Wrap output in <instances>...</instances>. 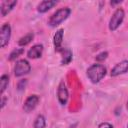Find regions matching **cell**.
<instances>
[{
	"label": "cell",
	"mask_w": 128,
	"mask_h": 128,
	"mask_svg": "<svg viewBox=\"0 0 128 128\" xmlns=\"http://www.w3.org/2000/svg\"><path fill=\"white\" fill-rule=\"evenodd\" d=\"M71 13V9L69 7H62L58 10H56L49 18L48 25L51 27H56L59 24H61L63 21H65Z\"/></svg>",
	"instance_id": "6da1fadb"
},
{
	"label": "cell",
	"mask_w": 128,
	"mask_h": 128,
	"mask_svg": "<svg viewBox=\"0 0 128 128\" xmlns=\"http://www.w3.org/2000/svg\"><path fill=\"white\" fill-rule=\"evenodd\" d=\"M106 75V68L102 64H92L87 69V77L92 83H98Z\"/></svg>",
	"instance_id": "7a4b0ae2"
},
{
	"label": "cell",
	"mask_w": 128,
	"mask_h": 128,
	"mask_svg": "<svg viewBox=\"0 0 128 128\" xmlns=\"http://www.w3.org/2000/svg\"><path fill=\"white\" fill-rule=\"evenodd\" d=\"M124 16H125L124 10L122 8H117L114 11V13L112 14L111 18H110V21H109V29L111 31H115L121 25V23L123 22Z\"/></svg>",
	"instance_id": "3957f363"
},
{
	"label": "cell",
	"mask_w": 128,
	"mask_h": 128,
	"mask_svg": "<svg viewBox=\"0 0 128 128\" xmlns=\"http://www.w3.org/2000/svg\"><path fill=\"white\" fill-rule=\"evenodd\" d=\"M30 70H31V66L29 62L26 59H20L16 62L14 66V75L16 77H20L25 74H28Z\"/></svg>",
	"instance_id": "277c9868"
},
{
	"label": "cell",
	"mask_w": 128,
	"mask_h": 128,
	"mask_svg": "<svg viewBox=\"0 0 128 128\" xmlns=\"http://www.w3.org/2000/svg\"><path fill=\"white\" fill-rule=\"evenodd\" d=\"M11 37V27L9 23H4L0 29V47L4 48L10 40Z\"/></svg>",
	"instance_id": "5b68a950"
},
{
	"label": "cell",
	"mask_w": 128,
	"mask_h": 128,
	"mask_svg": "<svg viewBox=\"0 0 128 128\" xmlns=\"http://www.w3.org/2000/svg\"><path fill=\"white\" fill-rule=\"evenodd\" d=\"M57 97H58V101L61 105H65L68 101V97H69V93H68V89L66 87V84L64 81H61L58 85L57 88Z\"/></svg>",
	"instance_id": "8992f818"
},
{
	"label": "cell",
	"mask_w": 128,
	"mask_h": 128,
	"mask_svg": "<svg viewBox=\"0 0 128 128\" xmlns=\"http://www.w3.org/2000/svg\"><path fill=\"white\" fill-rule=\"evenodd\" d=\"M39 96L33 94V95H30L24 102L23 104V110L26 112V113H29L31 112L32 110H34L36 108V106L38 105L39 103Z\"/></svg>",
	"instance_id": "52a82bcc"
},
{
	"label": "cell",
	"mask_w": 128,
	"mask_h": 128,
	"mask_svg": "<svg viewBox=\"0 0 128 128\" xmlns=\"http://www.w3.org/2000/svg\"><path fill=\"white\" fill-rule=\"evenodd\" d=\"M128 72V60H123L119 63H117L112 69H111V76L112 77H116L120 74H124Z\"/></svg>",
	"instance_id": "ba28073f"
},
{
	"label": "cell",
	"mask_w": 128,
	"mask_h": 128,
	"mask_svg": "<svg viewBox=\"0 0 128 128\" xmlns=\"http://www.w3.org/2000/svg\"><path fill=\"white\" fill-rule=\"evenodd\" d=\"M43 52V45L42 44H35L33 45L27 52V56L30 59H37L42 56Z\"/></svg>",
	"instance_id": "9c48e42d"
},
{
	"label": "cell",
	"mask_w": 128,
	"mask_h": 128,
	"mask_svg": "<svg viewBox=\"0 0 128 128\" xmlns=\"http://www.w3.org/2000/svg\"><path fill=\"white\" fill-rule=\"evenodd\" d=\"M16 5H17V1L16 0H5V1H2L1 2V6H0L1 15L3 17L6 16Z\"/></svg>",
	"instance_id": "30bf717a"
},
{
	"label": "cell",
	"mask_w": 128,
	"mask_h": 128,
	"mask_svg": "<svg viewBox=\"0 0 128 128\" xmlns=\"http://www.w3.org/2000/svg\"><path fill=\"white\" fill-rule=\"evenodd\" d=\"M63 34H64V29H58L56 31V33L54 34V37H53V44H54V47H55V51L57 52H61V50L63 49L61 47L62 45V40H63Z\"/></svg>",
	"instance_id": "8fae6325"
},
{
	"label": "cell",
	"mask_w": 128,
	"mask_h": 128,
	"mask_svg": "<svg viewBox=\"0 0 128 128\" xmlns=\"http://www.w3.org/2000/svg\"><path fill=\"white\" fill-rule=\"evenodd\" d=\"M56 4H57V1H54V0L41 1L37 6V11L40 12V13H45L48 10H50L51 8H53L54 6H56Z\"/></svg>",
	"instance_id": "7c38bea8"
},
{
	"label": "cell",
	"mask_w": 128,
	"mask_h": 128,
	"mask_svg": "<svg viewBox=\"0 0 128 128\" xmlns=\"http://www.w3.org/2000/svg\"><path fill=\"white\" fill-rule=\"evenodd\" d=\"M61 55H62V59H61V64L62 65H67L71 62V60H72V51L69 48H63L61 50Z\"/></svg>",
	"instance_id": "4fadbf2b"
},
{
	"label": "cell",
	"mask_w": 128,
	"mask_h": 128,
	"mask_svg": "<svg viewBox=\"0 0 128 128\" xmlns=\"http://www.w3.org/2000/svg\"><path fill=\"white\" fill-rule=\"evenodd\" d=\"M8 84H9V76L7 74H3L0 77V94L1 95H3L4 91L8 87Z\"/></svg>",
	"instance_id": "5bb4252c"
},
{
	"label": "cell",
	"mask_w": 128,
	"mask_h": 128,
	"mask_svg": "<svg viewBox=\"0 0 128 128\" xmlns=\"http://www.w3.org/2000/svg\"><path fill=\"white\" fill-rule=\"evenodd\" d=\"M34 38V34L33 33H28L26 35H24L23 37H21L18 40V45L19 46H26L27 44H29Z\"/></svg>",
	"instance_id": "9a60e30c"
},
{
	"label": "cell",
	"mask_w": 128,
	"mask_h": 128,
	"mask_svg": "<svg viewBox=\"0 0 128 128\" xmlns=\"http://www.w3.org/2000/svg\"><path fill=\"white\" fill-rule=\"evenodd\" d=\"M23 53H24V49H23V48H15V49H13L12 52L9 54L8 59H9V61H14V60H16L20 55H22Z\"/></svg>",
	"instance_id": "2e32d148"
},
{
	"label": "cell",
	"mask_w": 128,
	"mask_h": 128,
	"mask_svg": "<svg viewBox=\"0 0 128 128\" xmlns=\"http://www.w3.org/2000/svg\"><path fill=\"white\" fill-rule=\"evenodd\" d=\"M33 126H34V128H45V126H46L45 117L43 115H38L34 121Z\"/></svg>",
	"instance_id": "e0dca14e"
},
{
	"label": "cell",
	"mask_w": 128,
	"mask_h": 128,
	"mask_svg": "<svg viewBox=\"0 0 128 128\" xmlns=\"http://www.w3.org/2000/svg\"><path fill=\"white\" fill-rule=\"evenodd\" d=\"M107 57H108V52L103 51V52L99 53L98 55H96L95 60H96V61H98V62H102V61H104V60H105Z\"/></svg>",
	"instance_id": "ac0fdd59"
},
{
	"label": "cell",
	"mask_w": 128,
	"mask_h": 128,
	"mask_svg": "<svg viewBox=\"0 0 128 128\" xmlns=\"http://www.w3.org/2000/svg\"><path fill=\"white\" fill-rule=\"evenodd\" d=\"M26 83H27V80H26V79H22V80H20V81L18 82V85H17L18 89H19V90H22V89L25 87Z\"/></svg>",
	"instance_id": "d6986e66"
},
{
	"label": "cell",
	"mask_w": 128,
	"mask_h": 128,
	"mask_svg": "<svg viewBox=\"0 0 128 128\" xmlns=\"http://www.w3.org/2000/svg\"><path fill=\"white\" fill-rule=\"evenodd\" d=\"M98 128H113V125L108 122H103L98 126Z\"/></svg>",
	"instance_id": "ffe728a7"
},
{
	"label": "cell",
	"mask_w": 128,
	"mask_h": 128,
	"mask_svg": "<svg viewBox=\"0 0 128 128\" xmlns=\"http://www.w3.org/2000/svg\"><path fill=\"white\" fill-rule=\"evenodd\" d=\"M5 103H6V98L5 97H2V100H1V108H3L5 106Z\"/></svg>",
	"instance_id": "44dd1931"
},
{
	"label": "cell",
	"mask_w": 128,
	"mask_h": 128,
	"mask_svg": "<svg viewBox=\"0 0 128 128\" xmlns=\"http://www.w3.org/2000/svg\"><path fill=\"white\" fill-rule=\"evenodd\" d=\"M118 3H121V1H111L110 2L111 5H115V4H118Z\"/></svg>",
	"instance_id": "7402d4cb"
},
{
	"label": "cell",
	"mask_w": 128,
	"mask_h": 128,
	"mask_svg": "<svg viewBox=\"0 0 128 128\" xmlns=\"http://www.w3.org/2000/svg\"><path fill=\"white\" fill-rule=\"evenodd\" d=\"M127 110H128V102H127Z\"/></svg>",
	"instance_id": "603a6c76"
},
{
	"label": "cell",
	"mask_w": 128,
	"mask_h": 128,
	"mask_svg": "<svg viewBox=\"0 0 128 128\" xmlns=\"http://www.w3.org/2000/svg\"><path fill=\"white\" fill-rule=\"evenodd\" d=\"M127 128H128V126H127Z\"/></svg>",
	"instance_id": "cb8c5ba5"
}]
</instances>
